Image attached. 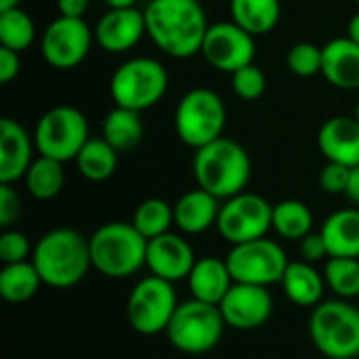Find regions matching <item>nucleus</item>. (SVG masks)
<instances>
[{
    "label": "nucleus",
    "mask_w": 359,
    "mask_h": 359,
    "mask_svg": "<svg viewBox=\"0 0 359 359\" xmlns=\"http://www.w3.org/2000/svg\"><path fill=\"white\" fill-rule=\"evenodd\" d=\"M147 36L172 59H189L202 50L208 19L200 0H151L145 6Z\"/></svg>",
    "instance_id": "obj_1"
},
{
    "label": "nucleus",
    "mask_w": 359,
    "mask_h": 359,
    "mask_svg": "<svg viewBox=\"0 0 359 359\" xmlns=\"http://www.w3.org/2000/svg\"><path fill=\"white\" fill-rule=\"evenodd\" d=\"M32 263L44 286L59 290L74 288L93 267L88 238L72 227L50 229L36 242Z\"/></svg>",
    "instance_id": "obj_2"
},
{
    "label": "nucleus",
    "mask_w": 359,
    "mask_h": 359,
    "mask_svg": "<svg viewBox=\"0 0 359 359\" xmlns=\"http://www.w3.org/2000/svg\"><path fill=\"white\" fill-rule=\"evenodd\" d=\"M252 162L248 151L233 139L221 137L194 156V179L219 200H229L242 194L250 181Z\"/></svg>",
    "instance_id": "obj_3"
},
{
    "label": "nucleus",
    "mask_w": 359,
    "mask_h": 359,
    "mask_svg": "<svg viewBox=\"0 0 359 359\" xmlns=\"http://www.w3.org/2000/svg\"><path fill=\"white\" fill-rule=\"evenodd\" d=\"M88 246L93 269L105 278H130L141 267H145L147 240L137 231L133 223L111 221L101 225L88 238Z\"/></svg>",
    "instance_id": "obj_4"
},
{
    "label": "nucleus",
    "mask_w": 359,
    "mask_h": 359,
    "mask_svg": "<svg viewBox=\"0 0 359 359\" xmlns=\"http://www.w3.org/2000/svg\"><path fill=\"white\" fill-rule=\"evenodd\" d=\"M309 337L324 358H359V309L345 299L322 301L311 311Z\"/></svg>",
    "instance_id": "obj_5"
},
{
    "label": "nucleus",
    "mask_w": 359,
    "mask_h": 359,
    "mask_svg": "<svg viewBox=\"0 0 359 359\" xmlns=\"http://www.w3.org/2000/svg\"><path fill=\"white\" fill-rule=\"evenodd\" d=\"M227 109L219 93L210 88H191L181 97L175 109V133L191 149H200L223 137Z\"/></svg>",
    "instance_id": "obj_6"
},
{
    "label": "nucleus",
    "mask_w": 359,
    "mask_h": 359,
    "mask_svg": "<svg viewBox=\"0 0 359 359\" xmlns=\"http://www.w3.org/2000/svg\"><path fill=\"white\" fill-rule=\"evenodd\" d=\"M225 328L227 324L217 305L191 299L187 303H179L164 334L177 351L202 355L221 343Z\"/></svg>",
    "instance_id": "obj_7"
},
{
    "label": "nucleus",
    "mask_w": 359,
    "mask_h": 359,
    "mask_svg": "<svg viewBox=\"0 0 359 359\" xmlns=\"http://www.w3.org/2000/svg\"><path fill=\"white\" fill-rule=\"evenodd\" d=\"M168 90L166 67L151 57L124 61L109 80V95L116 105L143 111L162 101Z\"/></svg>",
    "instance_id": "obj_8"
},
{
    "label": "nucleus",
    "mask_w": 359,
    "mask_h": 359,
    "mask_svg": "<svg viewBox=\"0 0 359 359\" xmlns=\"http://www.w3.org/2000/svg\"><path fill=\"white\" fill-rule=\"evenodd\" d=\"M88 139V120L78 107L72 105H57L44 111L34 133L38 154L63 164L76 160Z\"/></svg>",
    "instance_id": "obj_9"
},
{
    "label": "nucleus",
    "mask_w": 359,
    "mask_h": 359,
    "mask_svg": "<svg viewBox=\"0 0 359 359\" xmlns=\"http://www.w3.org/2000/svg\"><path fill=\"white\" fill-rule=\"evenodd\" d=\"M177 307L175 284L149 276L133 286L126 301V318L137 334L154 337L166 332Z\"/></svg>",
    "instance_id": "obj_10"
},
{
    "label": "nucleus",
    "mask_w": 359,
    "mask_h": 359,
    "mask_svg": "<svg viewBox=\"0 0 359 359\" xmlns=\"http://www.w3.org/2000/svg\"><path fill=\"white\" fill-rule=\"evenodd\" d=\"M227 265L233 276V282L242 284H255V286H273L282 284V278L288 267L286 250L265 238L250 240L244 244H236L227 255Z\"/></svg>",
    "instance_id": "obj_11"
},
{
    "label": "nucleus",
    "mask_w": 359,
    "mask_h": 359,
    "mask_svg": "<svg viewBox=\"0 0 359 359\" xmlns=\"http://www.w3.org/2000/svg\"><path fill=\"white\" fill-rule=\"evenodd\" d=\"M217 229L229 244L265 238L273 229V206L259 194H238L221 204Z\"/></svg>",
    "instance_id": "obj_12"
},
{
    "label": "nucleus",
    "mask_w": 359,
    "mask_h": 359,
    "mask_svg": "<svg viewBox=\"0 0 359 359\" xmlns=\"http://www.w3.org/2000/svg\"><path fill=\"white\" fill-rule=\"evenodd\" d=\"M95 32L82 17L53 19L40 36V53L55 69H74L90 53Z\"/></svg>",
    "instance_id": "obj_13"
},
{
    "label": "nucleus",
    "mask_w": 359,
    "mask_h": 359,
    "mask_svg": "<svg viewBox=\"0 0 359 359\" xmlns=\"http://www.w3.org/2000/svg\"><path fill=\"white\" fill-rule=\"evenodd\" d=\"M200 53L208 61V65L231 76L233 72L255 63L257 44L255 36L242 29L238 23L221 21L208 27Z\"/></svg>",
    "instance_id": "obj_14"
},
{
    "label": "nucleus",
    "mask_w": 359,
    "mask_h": 359,
    "mask_svg": "<svg viewBox=\"0 0 359 359\" xmlns=\"http://www.w3.org/2000/svg\"><path fill=\"white\" fill-rule=\"evenodd\" d=\"M219 309L229 328L248 332L269 322L273 313V299L265 286L233 282Z\"/></svg>",
    "instance_id": "obj_15"
},
{
    "label": "nucleus",
    "mask_w": 359,
    "mask_h": 359,
    "mask_svg": "<svg viewBox=\"0 0 359 359\" xmlns=\"http://www.w3.org/2000/svg\"><path fill=\"white\" fill-rule=\"evenodd\" d=\"M196 255L189 242L179 233H164L147 242V259L145 267L151 271V276L162 278L166 282H181L187 280L194 265Z\"/></svg>",
    "instance_id": "obj_16"
},
{
    "label": "nucleus",
    "mask_w": 359,
    "mask_h": 359,
    "mask_svg": "<svg viewBox=\"0 0 359 359\" xmlns=\"http://www.w3.org/2000/svg\"><path fill=\"white\" fill-rule=\"evenodd\" d=\"M147 34L145 13L137 6L130 8H109L95 25V42L111 53H128Z\"/></svg>",
    "instance_id": "obj_17"
},
{
    "label": "nucleus",
    "mask_w": 359,
    "mask_h": 359,
    "mask_svg": "<svg viewBox=\"0 0 359 359\" xmlns=\"http://www.w3.org/2000/svg\"><path fill=\"white\" fill-rule=\"evenodd\" d=\"M318 147L328 162L359 166V120L355 116L328 118L318 130Z\"/></svg>",
    "instance_id": "obj_18"
},
{
    "label": "nucleus",
    "mask_w": 359,
    "mask_h": 359,
    "mask_svg": "<svg viewBox=\"0 0 359 359\" xmlns=\"http://www.w3.org/2000/svg\"><path fill=\"white\" fill-rule=\"evenodd\" d=\"M32 139L27 130L11 120H0V183L13 185L23 179L27 168L32 166Z\"/></svg>",
    "instance_id": "obj_19"
},
{
    "label": "nucleus",
    "mask_w": 359,
    "mask_h": 359,
    "mask_svg": "<svg viewBox=\"0 0 359 359\" xmlns=\"http://www.w3.org/2000/svg\"><path fill=\"white\" fill-rule=\"evenodd\" d=\"M322 76L341 90L359 88V44L349 36L322 46Z\"/></svg>",
    "instance_id": "obj_20"
},
{
    "label": "nucleus",
    "mask_w": 359,
    "mask_h": 359,
    "mask_svg": "<svg viewBox=\"0 0 359 359\" xmlns=\"http://www.w3.org/2000/svg\"><path fill=\"white\" fill-rule=\"evenodd\" d=\"M175 225L185 236H198L217 225L219 219V198L198 187L183 194L175 202Z\"/></svg>",
    "instance_id": "obj_21"
},
{
    "label": "nucleus",
    "mask_w": 359,
    "mask_h": 359,
    "mask_svg": "<svg viewBox=\"0 0 359 359\" xmlns=\"http://www.w3.org/2000/svg\"><path fill=\"white\" fill-rule=\"evenodd\" d=\"M187 284H189L191 299L219 307L225 294L229 292V288L233 286V276L225 259L202 257L196 261L187 278Z\"/></svg>",
    "instance_id": "obj_22"
},
{
    "label": "nucleus",
    "mask_w": 359,
    "mask_h": 359,
    "mask_svg": "<svg viewBox=\"0 0 359 359\" xmlns=\"http://www.w3.org/2000/svg\"><path fill=\"white\" fill-rule=\"evenodd\" d=\"M286 297L299 307H318L324 299L326 278L307 261H290L282 278Z\"/></svg>",
    "instance_id": "obj_23"
},
{
    "label": "nucleus",
    "mask_w": 359,
    "mask_h": 359,
    "mask_svg": "<svg viewBox=\"0 0 359 359\" xmlns=\"http://www.w3.org/2000/svg\"><path fill=\"white\" fill-rule=\"evenodd\" d=\"M330 257L359 259V210L343 208L332 212L320 229Z\"/></svg>",
    "instance_id": "obj_24"
},
{
    "label": "nucleus",
    "mask_w": 359,
    "mask_h": 359,
    "mask_svg": "<svg viewBox=\"0 0 359 359\" xmlns=\"http://www.w3.org/2000/svg\"><path fill=\"white\" fill-rule=\"evenodd\" d=\"M229 15L248 34L265 36L278 25L282 4L280 0H229Z\"/></svg>",
    "instance_id": "obj_25"
},
{
    "label": "nucleus",
    "mask_w": 359,
    "mask_h": 359,
    "mask_svg": "<svg viewBox=\"0 0 359 359\" xmlns=\"http://www.w3.org/2000/svg\"><path fill=\"white\" fill-rule=\"evenodd\" d=\"M42 286V278L32 261L2 265L0 271V297L6 303L19 305L32 301Z\"/></svg>",
    "instance_id": "obj_26"
},
{
    "label": "nucleus",
    "mask_w": 359,
    "mask_h": 359,
    "mask_svg": "<svg viewBox=\"0 0 359 359\" xmlns=\"http://www.w3.org/2000/svg\"><path fill=\"white\" fill-rule=\"evenodd\" d=\"M141 111L116 105L103 122V139L116 151H130L143 139V122Z\"/></svg>",
    "instance_id": "obj_27"
},
{
    "label": "nucleus",
    "mask_w": 359,
    "mask_h": 359,
    "mask_svg": "<svg viewBox=\"0 0 359 359\" xmlns=\"http://www.w3.org/2000/svg\"><path fill=\"white\" fill-rule=\"evenodd\" d=\"M118 154L105 139H88L86 145L76 156L78 172L95 183L107 181L118 168Z\"/></svg>",
    "instance_id": "obj_28"
},
{
    "label": "nucleus",
    "mask_w": 359,
    "mask_h": 359,
    "mask_svg": "<svg viewBox=\"0 0 359 359\" xmlns=\"http://www.w3.org/2000/svg\"><path fill=\"white\" fill-rule=\"evenodd\" d=\"M23 181H25V189L36 200H53L61 194L65 185L63 162L46 158V156H38L27 168Z\"/></svg>",
    "instance_id": "obj_29"
},
{
    "label": "nucleus",
    "mask_w": 359,
    "mask_h": 359,
    "mask_svg": "<svg viewBox=\"0 0 359 359\" xmlns=\"http://www.w3.org/2000/svg\"><path fill=\"white\" fill-rule=\"evenodd\" d=\"M313 229V215L301 200H282L273 206V231L290 242H301Z\"/></svg>",
    "instance_id": "obj_30"
},
{
    "label": "nucleus",
    "mask_w": 359,
    "mask_h": 359,
    "mask_svg": "<svg viewBox=\"0 0 359 359\" xmlns=\"http://www.w3.org/2000/svg\"><path fill=\"white\" fill-rule=\"evenodd\" d=\"M130 223L149 242L170 231V227L175 225V208L162 198H149L137 206Z\"/></svg>",
    "instance_id": "obj_31"
},
{
    "label": "nucleus",
    "mask_w": 359,
    "mask_h": 359,
    "mask_svg": "<svg viewBox=\"0 0 359 359\" xmlns=\"http://www.w3.org/2000/svg\"><path fill=\"white\" fill-rule=\"evenodd\" d=\"M34 38L36 25L21 6L0 11V46L23 53L34 44Z\"/></svg>",
    "instance_id": "obj_32"
},
{
    "label": "nucleus",
    "mask_w": 359,
    "mask_h": 359,
    "mask_svg": "<svg viewBox=\"0 0 359 359\" xmlns=\"http://www.w3.org/2000/svg\"><path fill=\"white\" fill-rule=\"evenodd\" d=\"M324 278L339 299L349 301L359 297V259L330 257L324 265Z\"/></svg>",
    "instance_id": "obj_33"
},
{
    "label": "nucleus",
    "mask_w": 359,
    "mask_h": 359,
    "mask_svg": "<svg viewBox=\"0 0 359 359\" xmlns=\"http://www.w3.org/2000/svg\"><path fill=\"white\" fill-rule=\"evenodd\" d=\"M288 69L299 78H311L322 74V46L313 42H297L286 57Z\"/></svg>",
    "instance_id": "obj_34"
},
{
    "label": "nucleus",
    "mask_w": 359,
    "mask_h": 359,
    "mask_svg": "<svg viewBox=\"0 0 359 359\" xmlns=\"http://www.w3.org/2000/svg\"><path fill=\"white\" fill-rule=\"evenodd\" d=\"M231 88L233 93L244 99V101H255L259 97L265 95V88H267V78L263 74L261 67H257L255 63L238 69L231 74Z\"/></svg>",
    "instance_id": "obj_35"
},
{
    "label": "nucleus",
    "mask_w": 359,
    "mask_h": 359,
    "mask_svg": "<svg viewBox=\"0 0 359 359\" xmlns=\"http://www.w3.org/2000/svg\"><path fill=\"white\" fill-rule=\"evenodd\" d=\"M32 244L25 233L17 229H4L0 236V261L2 265L23 263L32 257Z\"/></svg>",
    "instance_id": "obj_36"
},
{
    "label": "nucleus",
    "mask_w": 359,
    "mask_h": 359,
    "mask_svg": "<svg viewBox=\"0 0 359 359\" xmlns=\"http://www.w3.org/2000/svg\"><path fill=\"white\" fill-rule=\"evenodd\" d=\"M349 177H351V168L339 162H328L322 172H320V187L326 194H345L347 185H349Z\"/></svg>",
    "instance_id": "obj_37"
},
{
    "label": "nucleus",
    "mask_w": 359,
    "mask_h": 359,
    "mask_svg": "<svg viewBox=\"0 0 359 359\" xmlns=\"http://www.w3.org/2000/svg\"><path fill=\"white\" fill-rule=\"evenodd\" d=\"M21 215V198L15 191L13 185L0 183V225L4 229H11V225Z\"/></svg>",
    "instance_id": "obj_38"
},
{
    "label": "nucleus",
    "mask_w": 359,
    "mask_h": 359,
    "mask_svg": "<svg viewBox=\"0 0 359 359\" xmlns=\"http://www.w3.org/2000/svg\"><path fill=\"white\" fill-rule=\"evenodd\" d=\"M299 252H301V259L311 265L330 259V252H328V246H326L322 233H313V231L299 242Z\"/></svg>",
    "instance_id": "obj_39"
},
{
    "label": "nucleus",
    "mask_w": 359,
    "mask_h": 359,
    "mask_svg": "<svg viewBox=\"0 0 359 359\" xmlns=\"http://www.w3.org/2000/svg\"><path fill=\"white\" fill-rule=\"evenodd\" d=\"M21 72V59L17 50H11L6 46H0V82L8 84L15 80Z\"/></svg>",
    "instance_id": "obj_40"
},
{
    "label": "nucleus",
    "mask_w": 359,
    "mask_h": 359,
    "mask_svg": "<svg viewBox=\"0 0 359 359\" xmlns=\"http://www.w3.org/2000/svg\"><path fill=\"white\" fill-rule=\"evenodd\" d=\"M57 8L63 17H84L88 11V0H57Z\"/></svg>",
    "instance_id": "obj_41"
},
{
    "label": "nucleus",
    "mask_w": 359,
    "mask_h": 359,
    "mask_svg": "<svg viewBox=\"0 0 359 359\" xmlns=\"http://www.w3.org/2000/svg\"><path fill=\"white\" fill-rule=\"evenodd\" d=\"M345 196H347L353 204H359V166H353V168H351V177H349V185H347Z\"/></svg>",
    "instance_id": "obj_42"
},
{
    "label": "nucleus",
    "mask_w": 359,
    "mask_h": 359,
    "mask_svg": "<svg viewBox=\"0 0 359 359\" xmlns=\"http://www.w3.org/2000/svg\"><path fill=\"white\" fill-rule=\"evenodd\" d=\"M347 36H349L353 42H358L359 44V11L351 17L349 25H347Z\"/></svg>",
    "instance_id": "obj_43"
},
{
    "label": "nucleus",
    "mask_w": 359,
    "mask_h": 359,
    "mask_svg": "<svg viewBox=\"0 0 359 359\" xmlns=\"http://www.w3.org/2000/svg\"><path fill=\"white\" fill-rule=\"evenodd\" d=\"M109 8H130L137 0H103Z\"/></svg>",
    "instance_id": "obj_44"
},
{
    "label": "nucleus",
    "mask_w": 359,
    "mask_h": 359,
    "mask_svg": "<svg viewBox=\"0 0 359 359\" xmlns=\"http://www.w3.org/2000/svg\"><path fill=\"white\" fill-rule=\"evenodd\" d=\"M21 0H0V11L4 8H13V6H19Z\"/></svg>",
    "instance_id": "obj_45"
},
{
    "label": "nucleus",
    "mask_w": 359,
    "mask_h": 359,
    "mask_svg": "<svg viewBox=\"0 0 359 359\" xmlns=\"http://www.w3.org/2000/svg\"><path fill=\"white\" fill-rule=\"evenodd\" d=\"M355 118L359 120V101H358V107H355Z\"/></svg>",
    "instance_id": "obj_46"
},
{
    "label": "nucleus",
    "mask_w": 359,
    "mask_h": 359,
    "mask_svg": "<svg viewBox=\"0 0 359 359\" xmlns=\"http://www.w3.org/2000/svg\"><path fill=\"white\" fill-rule=\"evenodd\" d=\"M355 2H358V4H359V0H355Z\"/></svg>",
    "instance_id": "obj_47"
},
{
    "label": "nucleus",
    "mask_w": 359,
    "mask_h": 359,
    "mask_svg": "<svg viewBox=\"0 0 359 359\" xmlns=\"http://www.w3.org/2000/svg\"><path fill=\"white\" fill-rule=\"evenodd\" d=\"M358 359H359V358H358Z\"/></svg>",
    "instance_id": "obj_48"
}]
</instances>
